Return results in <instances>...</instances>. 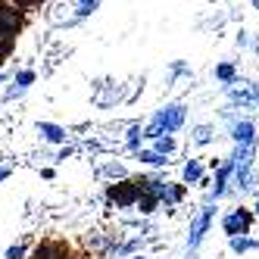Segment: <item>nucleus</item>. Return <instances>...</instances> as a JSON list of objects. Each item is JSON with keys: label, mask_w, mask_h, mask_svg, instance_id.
<instances>
[{"label": "nucleus", "mask_w": 259, "mask_h": 259, "mask_svg": "<svg viewBox=\"0 0 259 259\" xmlns=\"http://www.w3.org/2000/svg\"><path fill=\"white\" fill-rule=\"evenodd\" d=\"M215 78H219L222 84H234V81H237V69H234L231 63H219V66H215Z\"/></svg>", "instance_id": "4468645a"}, {"label": "nucleus", "mask_w": 259, "mask_h": 259, "mask_svg": "<svg viewBox=\"0 0 259 259\" xmlns=\"http://www.w3.org/2000/svg\"><path fill=\"white\" fill-rule=\"evenodd\" d=\"M184 119H188V106H184V103L159 106L156 113H153V119H150V125L144 128V138L156 141V138H162V135H175V132H181Z\"/></svg>", "instance_id": "f257e3e1"}, {"label": "nucleus", "mask_w": 259, "mask_h": 259, "mask_svg": "<svg viewBox=\"0 0 259 259\" xmlns=\"http://www.w3.org/2000/svg\"><path fill=\"white\" fill-rule=\"evenodd\" d=\"M141 138H144V128H141V125H132V128H128V135H125L128 150H141Z\"/></svg>", "instance_id": "2eb2a0df"}, {"label": "nucleus", "mask_w": 259, "mask_h": 259, "mask_svg": "<svg viewBox=\"0 0 259 259\" xmlns=\"http://www.w3.org/2000/svg\"><path fill=\"white\" fill-rule=\"evenodd\" d=\"M253 7H256V10H259V0H253Z\"/></svg>", "instance_id": "a878e982"}, {"label": "nucleus", "mask_w": 259, "mask_h": 259, "mask_svg": "<svg viewBox=\"0 0 259 259\" xmlns=\"http://www.w3.org/2000/svg\"><path fill=\"white\" fill-rule=\"evenodd\" d=\"M138 197H141V184L138 181H122V184H113L109 188V200L116 206L128 209V206H138Z\"/></svg>", "instance_id": "39448f33"}, {"label": "nucleus", "mask_w": 259, "mask_h": 259, "mask_svg": "<svg viewBox=\"0 0 259 259\" xmlns=\"http://www.w3.org/2000/svg\"><path fill=\"white\" fill-rule=\"evenodd\" d=\"M159 197L153 194V191H141V197H138V212H144V215H150V212H156V206H159Z\"/></svg>", "instance_id": "9b49d317"}, {"label": "nucleus", "mask_w": 259, "mask_h": 259, "mask_svg": "<svg viewBox=\"0 0 259 259\" xmlns=\"http://www.w3.org/2000/svg\"><path fill=\"white\" fill-rule=\"evenodd\" d=\"M0 81H4V75H0Z\"/></svg>", "instance_id": "cd10ccee"}, {"label": "nucleus", "mask_w": 259, "mask_h": 259, "mask_svg": "<svg viewBox=\"0 0 259 259\" xmlns=\"http://www.w3.org/2000/svg\"><path fill=\"white\" fill-rule=\"evenodd\" d=\"M128 259H147V256H141V253H138V256H128Z\"/></svg>", "instance_id": "b1692460"}, {"label": "nucleus", "mask_w": 259, "mask_h": 259, "mask_svg": "<svg viewBox=\"0 0 259 259\" xmlns=\"http://www.w3.org/2000/svg\"><path fill=\"white\" fill-rule=\"evenodd\" d=\"M231 141L240 147H256V122L253 119H228Z\"/></svg>", "instance_id": "423d86ee"}, {"label": "nucleus", "mask_w": 259, "mask_h": 259, "mask_svg": "<svg viewBox=\"0 0 259 259\" xmlns=\"http://www.w3.org/2000/svg\"><path fill=\"white\" fill-rule=\"evenodd\" d=\"M19 4H31V0H19Z\"/></svg>", "instance_id": "bb28decb"}, {"label": "nucleus", "mask_w": 259, "mask_h": 259, "mask_svg": "<svg viewBox=\"0 0 259 259\" xmlns=\"http://www.w3.org/2000/svg\"><path fill=\"white\" fill-rule=\"evenodd\" d=\"M188 259H197V253H188Z\"/></svg>", "instance_id": "393cba45"}, {"label": "nucleus", "mask_w": 259, "mask_h": 259, "mask_svg": "<svg viewBox=\"0 0 259 259\" xmlns=\"http://www.w3.org/2000/svg\"><path fill=\"white\" fill-rule=\"evenodd\" d=\"M212 219H215V206H212V203H206V206H203L191 219V228H188V253H197L200 250V244L206 240V231L212 225Z\"/></svg>", "instance_id": "7ed1b4c3"}, {"label": "nucleus", "mask_w": 259, "mask_h": 259, "mask_svg": "<svg viewBox=\"0 0 259 259\" xmlns=\"http://www.w3.org/2000/svg\"><path fill=\"white\" fill-rule=\"evenodd\" d=\"M225 97H228L231 109L259 106V84H256V81H244V78H237L234 84H225Z\"/></svg>", "instance_id": "f03ea898"}, {"label": "nucleus", "mask_w": 259, "mask_h": 259, "mask_svg": "<svg viewBox=\"0 0 259 259\" xmlns=\"http://www.w3.org/2000/svg\"><path fill=\"white\" fill-rule=\"evenodd\" d=\"M191 141H194L197 147H209V144L215 141V128H212V125H197L194 132H191Z\"/></svg>", "instance_id": "9d476101"}, {"label": "nucleus", "mask_w": 259, "mask_h": 259, "mask_svg": "<svg viewBox=\"0 0 259 259\" xmlns=\"http://www.w3.org/2000/svg\"><path fill=\"white\" fill-rule=\"evenodd\" d=\"M100 172H103V175H109V178H125V169H122L119 162H106Z\"/></svg>", "instance_id": "a211bd4d"}, {"label": "nucleus", "mask_w": 259, "mask_h": 259, "mask_svg": "<svg viewBox=\"0 0 259 259\" xmlns=\"http://www.w3.org/2000/svg\"><path fill=\"white\" fill-rule=\"evenodd\" d=\"M253 212H256V219H259V194H256V203H253Z\"/></svg>", "instance_id": "5701e85b"}, {"label": "nucleus", "mask_w": 259, "mask_h": 259, "mask_svg": "<svg viewBox=\"0 0 259 259\" xmlns=\"http://www.w3.org/2000/svg\"><path fill=\"white\" fill-rule=\"evenodd\" d=\"M138 247H141V237H135V240H128V244H125V247H122L119 253L125 256V253H132V250H138Z\"/></svg>", "instance_id": "412c9836"}, {"label": "nucleus", "mask_w": 259, "mask_h": 259, "mask_svg": "<svg viewBox=\"0 0 259 259\" xmlns=\"http://www.w3.org/2000/svg\"><path fill=\"white\" fill-rule=\"evenodd\" d=\"M31 81H34V72H31V69H22L19 75H16V88H19V91H25Z\"/></svg>", "instance_id": "f3484780"}, {"label": "nucleus", "mask_w": 259, "mask_h": 259, "mask_svg": "<svg viewBox=\"0 0 259 259\" xmlns=\"http://www.w3.org/2000/svg\"><path fill=\"white\" fill-rule=\"evenodd\" d=\"M135 159L138 162H144V165H169V156H162V153H156V150H135Z\"/></svg>", "instance_id": "f8f14e48"}, {"label": "nucleus", "mask_w": 259, "mask_h": 259, "mask_svg": "<svg viewBox=\"0 0 259 259\" xmlns=\"http://www.w3.org/2000/svg\"><path fill=\"white\" fill-rule=\"evenodd\" d=\"M153 150H156V153H162V156H169V153H175V150H178V141H175L172 135H162V138H156V141H153Z\"/></svg>", "instance_id": "ddd939ff"}, {"label": "nucleus", "mask_w": 259, "mask_h": 259, "mask_svg": "<svg viewBox=\"0 0 259 259\" xmlns=\"http://www.w3.org/2000/svg\"><path fill=\"white\" fill-rule=\"evenodd\" d=\"M253 219H256V212H253V209L237 206V209H231V212H225V215H222V231H225L228 237L250 234V228H253Z\"/></svg>", "instance_id": "20e7f679"}, {"label": "nucleus", "mask_w": 259, "mask_h": 259, "mask_svg": "<svg viewBox=\"0 0 259 259\" xmlns=\"http://www.w3.org/2000/svg\"><path fill=\"white\" fill-rule=\"evenodd\" d=\"M7 175H10V169H7V165H0V181H4Z\"/></svg>", "instance_id": "4be33fe9"}, {"label": "nucleus", "mask_w": 259, "mask_h": 259, "mask_svg": "<svg viewBox=\"0 0 259 259\" xmlns=\"http://www.w3.org/2000/svg\"><path fill=\"white\" fill-rule=\"evenodd\" d=\"M181 184H203V162L200 159H188V162H184Z\"/></svg>", "instance_id": "6e6552de"}, {"label": "nucleus", "mask_w": 259, "mask_h": 259, "mask_svg": "<svg viewBox=\"0 0 259 259\" xmlns=\"http://www.w3.org/2000/svg\"><path fill=\"white\" fill-rule=\"evenodd\" d=\"M169 72H172V78H175V75H191V69L184 66V63H172V69H169Z\"/></svg>", "instance_id": "aec40b11"}, {"label": "nucleus", "mask_w": 259, "mask_h": 259, "mask_svg": "<svg viewBox=\"0 0 259 259\" xmlns=\"http://www.w3.org/2000/svg\"><path fill=\"white\" fill-rule=\"evenodd\" d=\"M22 256H25V247L22 244H16V247L7 250V259H22Z\"/></svg>", "instance_id": "6ab92c4d"}, {"label": "nucleus", "mask_w": 259, "mask_h": 259, "mask_svg": "<svg viewBox=\"0 0 259 259\" xmlns=\"http://www.w3.org/2000/svg\"><path fill=\"white\" fill-rule=\"evenodd\" d=\"M228 247H231V253L244 256V253L259 250V240H256V237H250V234H237V237H228Z\"/></svg>", "instance_id": "0eeeda50"}, {"label": "nucleus", "mask_w": 259, "mask_h": 259, "mask_svg": "<svg viewBox=\"0 0 259 259\" xmlns=\"http://www.w3.org/2000/svg\"><path fill=\"white\" fill-rule=\"evenodd\" d=\"M97 7H100V0H78L75 16H78V19H84V16H91V13H94Z\"/></svg>", "instance_id": "dca6fc26"}, {"label": "nucleus", "mask_w": 259, "mask_h": 259, "mask_svg": "<svg viewBox=\"0 0 259 259\" xmlns=\"http://www.w3.org/2000/svg\"><path fill=\"white\" fill-rule=\"evenodd\" d=\"M38 135L44 141H50V144H63L66 141V128L53 125V122H38Z\"/></svg>", "instance_id": "1a4fd4ad"}]
</instances>
